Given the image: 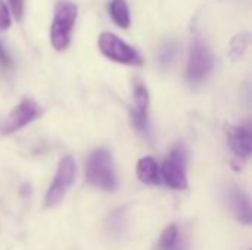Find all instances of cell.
Returning a JSON list of instances; mask_svg holds the SVG:
<instances>
[{
	"label": "cell",
	"instance_id": "52a82bcc",
	"mask_svg": "<svg viewBox=\"0 0 252 250\" xmlns=\"http://www.w3.org/2000/svg\"><path fill=\"white\" fill-rule=\"evenodd\" d=\"M38 115V106L32 99H24L6 118L1 127L3 134H12L27 124H30Z\"/></svg>",
	"mask_w": 252,
	"mask_h": 250
},
{
	"label": "cell",
	"instance_id": "ba28073f",
	"mask_svg": "<svg viewBox=\"0 0 252 250\" xmlns=\"http://www.w3.org/2000/svg\"><path fill=\"white\" fill-rule=\"evenodd\" d=\"M148 106H149V93L142 83H136L133 91L131 122L140 131H145L148 124Z\"/></svg>",
	"mask_w": 252,
	"mask_h": 250
},
{
	"label": "cell",
	"instance_id": "30bf717a",
	"mask_svg": "<svg viewBox=\"0 0 252 250\" xmlns=\"http://www.w3.org/2000/svg\"><path fill=\"white\" fill-rule=\"evenodd\" d=\"M227 196H229L230 208H232L233 214L236 215V218L244 224H250L251 222V208H250V200L244 194V192L233 187L229 190Z\"/></svg>",
	"mask_w": 252,
	"mask_h": 250
},
{
	"label": "cell",
	"instance_id": "9a60e30c",
	"mask_svg": "<svg viewBox=\"0 0 252 250\" xmlns=\"http://www.w3.org/2000/svg\"><path fill=\"white\" fill-rule=\"evenodd\" d=\"M12 25V16L9 7L0 0V31H6Z\"/></svg>",
	"mask_w": 252,
	"mask_h": 250
},
{
	"label": "cell",
	"instance_id": "5bb4252c",
	"mask_svg": "<svg viewBox=\"0 0 252 250\" xmlns=\"http://www.w3.org/2000/svg\"><path fill=\"white\" fill-rule=\"evenodd\" d=\"M248 34L245 32H241L238 35H235L230 41V56L233 59H241L245 52H247V47H248Z\"/></svg>",
	"mask_w": 252,
	"mask_h": 250
},
{
	"label": "cell",
	"instance_id": "3957f363",
	"mask_svg": "<svg viewBox=\"0 0 252 250\" xmlns=\"http://www.w3.org/2000/svg\"><path fill=\"white\" fill-rule=\"evenodd\" d=\"M99 50L102 55H105L108 59L124 63V65H131V66H140L143 65L142 56L134 50L131 46H128L126 41H123L120 37L111 32H102L97 40Z\"/></svg>",
	"mask_w": 252,
	"mask_h": 250
},
{
	"label": "cell",
	"instance_id": "7a4b0ae2",
	"mask_svg": "<svg viewBox=\"0 0 252 250\" xmlns=\"http://www.w3.org/2000/svg\"><path fill=\"white\" fill-rule=\"evenodd\" d=\"M86 175L89 183L97 189L108 192L117 189V177L114 172L112 158L106 150H97L90 155L86 165Z\"/></svg>",
	"mask_w": 252,
	"mask_h": 250
},
{
	"label": "cell",
	"instance_id": "8992f818",
	"mask_svg": "<svg viewBox=\"0 0 252 250\" xmlns=\"http://www.w3.org/2000/svg\"><path fill=\"white\" fill-rule=\"evenodd\" d=\"M162 177L171 189L185 190L188 187L186 177V152L183 147H174L162 167Z\"/></svg>",
	"mask_w": 252,
	"mask_h": 250
},
{
	"label": "cell",
	"instance_id": "6da1fadb",
	"mask_svg": "<svg viewBox=\"0 0 252 250\" xmlns=\"http://www.w3.org/2000/svg\"><path fill=\"white\" fill-rule=\"evenodd\" d=\"M77 15L78 7L75 3L68 0H61L56 3L50 25V43L56 50L62 52L69 46Z\"/></svg>",
	"mask_w": 252,
	"mask_h": 250
},
{
	"label": "cell",
	"instance_id": "8fae6325",
	"mask_svg": "<svg viewBox=\"0 0 252 250\" xmlns=\"http://www.w3.org/2000/svg\"><path fill=\"white\" fill-rule=\"evenodd\" d=\"M137 177L145 184H159V168L155 159L142 158L137 162Z\"/></svg>",
	"mask_w": 252,
	"mask_h": 250
},
{
	"label": "cell",
	"instance_id": "5b68a950",
	"mask_svg": "<svg viewBox=\"0 0 252 250\" xmlns=\"http://www.w3.org/2000/svg\"><path fill=\"white\" fill-rule=\"evenodd\" d=\"M74 178H75V162L71 156H65L61 159L53 183L50 184L46 193L44 202L47 208L56 206L65 197L66 192L74 183Z\"/></svg>",
	"mask_w": 252,
	"mask_h": 250
},
{
	"label": "cell",
	"instance_id": "277c9868",
	"mask_svg": "<svg viewBox=\"0 0 252 250\" xmlns=\"http://www.w3.org/2000/svg\"><path fill=\"white\" fill-rule=\"evenodd\" d=\"M214 66V57L211 49L201 38H195L190 47L188 60V80L190 83L204 81Z\"/></svg>",
	"mask_w": 252,
	"mask_h": 250
},
{
	"label": "cell",
	"instance_id": "7c38bea8",
	"mask_svg": "<svg viewBox=\"0 0 252 250\" xmlns=\"http://www.w3.org/2000/svg\"><path fill=\"white\" fill-rule=\"evenodd\" d=\"M109 15L120 28L126 29L130 27V10H128V4L126 0H111Z\"/></svg>",
	"mask_w": 252,
	"mask_h": 250
},
{
	"label": "cell",
	"instance_id": "e0dca14e",
	"mask_svg": "<svg viewBox=\"0 0 252 250\" xmlns=\"http://www.w3.org/2000/svg\"><path fill=\"white\" fill-rule=\"evenodd\" d=\"M10 66H12V60H10V57L7 56V53L4 52L3 46L0 44V69L6 71V69H9Z\"/></svg>",
	"mask_w": 252,
	"mask_h": 250
},
{
	"label": "cell",
	"instance_id": "2e32d148",
	"mask_svg": "<svg viewBox=\"0 0 252 250\" xmlns=\"http://www.w3.org/2000/svg\"><path fill=\"white\" fill-rule=\"evenodd\" d=\"M9 4L12 7V13L16 19H21L24 15V0H9Z\"/></svg>",
	"mask_w": 252,
	"mask_h": 250
},
{
	"label": "cell",
	"instance_id": "4fadbf2b",
	"mask_svg": "<svg viewBox=\"0 0 252 250\" xmlns=\"http://www.w3.org/2000/svg\"><path fill=\"white\" fill-rule=\"evenodd\" d=\"M159 250H180L179 249V230L176 225L165 228L159 239Z\"/></svg>",
	"mask_w": 252,
	"mask_h": 250
},
{
	"label": "cell",
	"instance_id": "9c48e42d",
	"mask_svg": "<svg viewBox=\"0 0 252 250\" xmlns=\"http://www.w3.org/2000/svg\"><path fill=\"white\" fill-rule=\"evenodd\" d=\"M227 141L232 152L239 158H248L251 155V133L248 128L244 127H227L226 130Z\"/></svg>",
	"mask_w": 252,
	"mask_h": 250
}]
</instances>
